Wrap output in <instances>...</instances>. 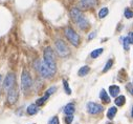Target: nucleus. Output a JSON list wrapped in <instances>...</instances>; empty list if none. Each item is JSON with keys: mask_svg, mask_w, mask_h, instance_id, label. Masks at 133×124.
<instances>
[{"mask_svg": "<svg viewBox=\"0 0 133 124\" xmlns=\"http://www.w3.org/2000/svg\"><path fill=\"white\" fill-rule=\"evenodd\" d=\"M75 110H76V107H75V104L74 103H68L67 105L64 107V113L67 115V116L68 115H74Z\"/></svg>", "mask_w": 133, "mask_h": 124, "instance_id": "obj_11", "label": "nucleus"}, {"mask_svg": "<svg viewBox=\"0 0 133 124\" xmlns=\"http://www.w3.org/2000/svg\"><path fill=\"white\" fill-rule=\"evenodd\" d=\"M70 16H71V19L78 24V26H79L81 29H86V28L89 26L88 20L85 18V16L83 15V13H82L79 9L74 8V9L70 11Z\"/></svg>", "mask_w": 133, "mask_h": 124, "instance_id": "obj_1", "label": "nucleus"}, {"mask_svg": "<svg viewBox=\"0 0 133 124\" xmlns=\"http://www.w3.org/2000/svg\"><path fill=\"white\" fill-rule=\"evenodd\" d=\"M119 87L117 85H111L109 86V92H110V96L112 97H117L118 92H119Z\"/></svg>", "mask_w": 133, "mask_h": 124, "instance_id": "obj_13", "label": "nucleus"}, {"mask_svg": "<svg viewBox=\"0 0 133 124\" xmlns=\"http://www.w3.org/2000/svg\"><path fill=\"white\" fill-rule=\"evenodd\" d=\"M32 84V80H31V77L28 73V71L24 70L21 74V87L23 89H27L31 86Z\"/></svg>", "mask_w": 133, "mask_h": 124, "instance_id": "obj_4", "label": "nucleus"}, {"mask_svg": "<svg viewBox=\"0 0 133 124\" xmlns=\"http://www.w3.org/2000/svg\"><path fill=\"white\" fill-rule=\"evenodd\" d=\"M103 48H97V49H94L93 52H91V54H90V56H91V58H93V59H95V58H97L99 55H101L102 53H103Z\"/></svg>", "mask_w": 133, "mask_h": 124, "instance_id": "obj_20", "label": "nucleus"}, {"mask_svg": "<svg viewBox=\"0 0 133 124\" xmlns=\"http://www.w3.org/2000/svg\"><path fill=\"white\" fill-rule=\"evenodd\" d=\"M0 81H1V76H0Z\"/></svg>", "mask_w": 133, "mask_h": 124, "instance_id": "obj_32", "label": "nucleus"}, {"mask_svg": "<svg viewBox=\"0 0 133 124\" xmlns=\"http://www.w3.org/2000/svg\"><path fill=\"white\" fill-rule=\"evenodd\" d=\"M123 40H124V48L125 49H128L129 48V44H130V41H129L128 37H125Z\"/></svg>", "mask_w": 133, "mask_h": 124, "instance_id": "obj_25", "label": "nucleus"}, {"mask_svg": "<svg viewBox=\"0 0 133 124\" xmlns=\"http://www.w3.org/2000/svg\"><path fill=\"white\" fill-rule=\"evenodd\" d=\"M48 124H60V123H59V119H58V117H54V118L48 122Z\"/></svg>", "mask_w": 133, "mask_h": 124, "instance_id": "obj_27", "label": "nucleus"}, {"mask_svg": "<svg viewBox=\"0 0 133 124\" xmlns=\"http://www.w3.org/2000/svg\"><path fill=\"white\" fill-rule=\"evenodd\" d=\"M15 81H16V77L15 74H9L5 79H4V83H3V87L6 90H10L11 88H13L15 86Z\"/></svg>", "mask_w": 133, "mask_h": 124, "instance_id": "obj_7", "label": "nucleus"}, {"mask_svg": "<svg viewBox=\"0 0 133 124\" xmlns=\"http://www.w3.org/2000/svg\"><path fill=\"white\" fill-rule=\"evenodd\" d=\"M132 84H133V82H132Z\"/></svg>", "mask_w": 133, "mask_h": 124, "instance_id": "obj_33", "label": "nucleus"}, {"mask_svg": "<svg viewBox=\"0 0 133 124\" xmlns=\"http://www.w3.org/2000/svg\"><path fill=\"white\" fill-rule=\"evenodd\" d=\"M124 15H125V17H126L127 19H131V18L133 17V12H132L130 9H126Z\"/></svg>", "mask_w": 133, "mask_h": 124, "instance_id": "obj_23", "label": "nucleus"}, {"mask_svg": "<svg viewBox=\"0 0 133 124\" xmlns=\"http://www.w3.org/2000/svg\"><path fill=\"white\" fill-rule=\"evenodd\" d=\"M108 13H109L108 8H103V9L99 10V12H98V17L101 19H103V18H105L108 15Z\"/></svg>", "mask_w": 133, "mask_h": 124, "instance_id": "obj_18", "label": "nucleus"}, {"mask_svg": "<svg viewBox=\"0 0 133 124\" xmlns=\"http://www.w3.org/2000/svg\"><path fill=\"white\" fill-rule=\"evenodd\" d=\"M128 39L130 41V44H133V32H130L128 34Z\"/></svg>", "mask_w": 133, "mask_h": 124, "instance_id": "obj_28", "label": "nucleus"}, {"mask_svg": "<svg viewBox=\"0 0 133 124\" xmlns=\"http://www.w3.org/2000/svg\"><path fill=\"white\" fill-rule=\"evenodd\" d=\"M89 72H90V67L87 66V65H85V66H82V67L79 70L78 75H79L80 77H84V76H86Z\"/></svg>", "mask_w": 133, "mask_h": 124, "instance_id": "obj_16", "label": "nucleus"}, {"mask_svg": "<svg viewBox=\"0 0 133 124\" xmlns=\"http://www.w3.org/2000/svg\"><path fill=\"white\" fill-rule=\"evenodd\" d=\"M49 98V95H47V94H45V96L44 97H42V98H40V99H38L37 101H36V104L38 105V106H42L46 101H47V99Z\"/></svg>", "mask_w": 133, "mask_h": 124, "instance_id": "obj_19", "label": "nucleus"}, {"mask_svg": "<svg viewBox=\"0 0 133 124\" xmlns=\"http://www.w3.org/2000/svg\"><path fill=\"white\" fill-rule=\"evenodd\" d=\"M131 117L133 118V106H132V113H131Z\"/></svg>", "mask_w": 133, "mask_h": 124, "instance_id": "obj_31", "label": "nucleus"}, {"mask_svg": "<svg viewBox=\"0 0 133 124\" xmlns=\"http://www.w3.org/2000/svg\"><path fill=\"white\" fill-rule=\"evenodd\" d=\"M127 88H128V90L130 91V94L133 96V84H128V85H127Z\"/></svg>", "mask_w": 133, "mask_h": 124, "instance_id": "obj_29", "label": "nucleus"}, {"mask_svg": "<svg viewBox=\"0 0 133 124\" xmlns=\"http://www.w3.org/2000/svg\"><path fill=\"white\" fill-rule=\"evenodd\" d=\"M18 90L15 88V86L13 88H11L9 90V95H8V101L10 104H15L18 100Z\"/></svg>", "mask_w": 133, "mask_h": 124, "instance_id": "obj_8", "label": "nucleus"}, {"mask_svg": "<svg viewBox=\"0 0 133 124\" xmlns=\"http://www.w3.org/2000/svg\"><path fill=\"white\" fill-rule=\"evenodd\" d=\"M72 120H74L72 115H68V116L65 117V123H66V124H70V123L72 122Z\"/></svg>", "mask_w": 133, "mask_h": 124, "instance_id": "obj_24", "label": "nucleus"}, {"mask_svg": "<svg viewBox=\"0 0 133 124\" xmlns=\"http://www.w3.org/2000/svg\"><path fill=\"white\" fill-rule=\"evenodd\" d=\"M114 102H115V104L117 106H123L125 104V102H126V98H125V96H118V97L115 98Z\"/></svg>", "mask_w": 133, "mask_h": 124, "instance_id": "obj_17", "label": "nucleus"}, {"mask_svg": "<svg viewBox=\"0 0 133 124\" xmlns=\"http://www.w3.org/2000/svg\"><path fill=\"white\" fill-rule=\"evenodd\" d=\"M56 49H57L58 54L61 57H66L69 54V49H68L67 45H66L64 43V41H62V40H57L56 41Z\"/></svg>", "mask_w": 133, "mask_h": 124, "instance_id": "obj_5", "label": "nucleus"}, {"mask_svg": "<svg viewBox=\"0 0 133 124\" xmlns=\"http://www.w3.org/2000/svg\"><path fill=\"white\" fill-rule=\"evenodd\" d=\"M116 113H117V108L115 107V106H112V107H110L109 109H108V111H107V118L108 119H113L114 117H115V115H116Z\"/></svg>", "mask_w": 133, "mask_h": 124, "instance_id": "obj_15", "label": "nucleus"}, {"mask_svg": "<svg viewBox=\"0 0 133 124\" xmlns=\"http://www.w3.org/2000/svg\"><path fill=\"white\" fill-rule=\"evenodd\" d=\"M97 4V0H81V5L84 9H91Z\"/></svg>", "mask_w": 133, "mask_h": 124, "instance_id": "obj_10", "label": "nucleus"}, {"mask_svg": "<svg viewBox=\"0 0 133 124\" xmlns=\"http://www.w3.org/2000/svg\"><path fill=\"white\" fill-rule=\"evenodd\" d=\"M87 111L91 115H97V114H101L104 110V107L102 105H99L97 103L94 102H89L87 103Z\"/></svg>", "mask_w": 133, "mask_h": 124, "instance_id": "obj_6", "label": "nucleus"}, {"mask_svg": "<svg viewBox=\"0 0 133 124\" xmlns=\"http://www.w3.org/2000/svg\"><path fill=\"white\" fill-rule=\"evenodd\" d=\"M38 113V105L37 104H30L27 107V114L32 116V115H36Z\"/></svg>", "mask_w": 133, "mask_h": 124, "instance_id": "obj_14", "label": "nucleus"}, {"mask_svg": "<svg viewBox=\"0 0 133 124\" xmlns=\"http://www.w3.org/2000/svg\"><path fill=\"white\" fill-rule=\"evenodd\" d=\"M64 34H65L66 38L68 39V41H69L72 45L78 46V45L80 44V37H79V35L76 33V30H75L74 28H71V27H66V28L64 29Z\"/></svg>", "mask_w": 133, "mask_h": 124, "instance_id": "obj_3", "label": "nucleus"}, {"mask_svg": "<svg viewBox=\"0 0 133 124\" xmlns=\"http://www.w3.org/2000/svg\"><path fill=\"white\" fill-rule=\"evenodd\" d=\"M99 99H101L104 103H109L110 102V97L108 96V94L106 92L105 89H102L101 92H99Z\"/></svg>", "mask_w": 133, "mask_h": 124, "instance_id": "obj_12", "label": "nucleus"}, {"mask_svg": "<svg viewBox=\"0 0 133 124\" xmlns=\"http://www.w3.org/2000/svg\"><path fill=\"white\" fill-rule=\"evenodd\" d=\"M112 64H113V60H108L107 61V63L105 64V67H104V70H103V73H106V72H108L110 69H111V66H112Z\"/></svg>", "mask_w": 133, "mask_h": 124, "instance_id": "obj_21", "label": "nucleus"}, {"mask_svg": "<svg viewBox=\"0 0 133 124\" xmlns=\"http://www.w3.org/2000/svg\"><path fill=\"white\" fill-rule=\"evenodd\" d=\"M63 86H64V88H65V91H66V94H67V95H70V94H71V89L69 88L68 82L66 81V80H63Z\"/></svg>", "mask_w": 133, "mask_h": 124, "instance_id": "obj_22", "label": "nucleus"}, {"mask_svg": "<svg viewBox=\"0 0 133 124\" xmlns=\"http://www.w3.org/2000/svg\"><path fill=\"white\" fill-rule=\"evenodd\" d=\"M40 73H41V75H42V77H44V78H49V77H51L54 74H52V72L48 69V66L45 64V62L43 61L42 63H41V67H40V71H39Z\"/></svg>", "mask_w": 133, "mask_h": 124, "instance_id": "obj_9", "label": "nucleus"}, {"mask_svg": "<svg viewBox=\"0 0 133 124\" xmlns=\"http://www.w3.org/2000/svg\"><path fill=\"white\" fill-rule=\"evenodd\" d=\"M44 62L48 66V69L52 72V74L56 73L57 71V65H56V59H55V54L51 47H46L44 51Z\"/></svg>", "mask_w": 133, "mask_h": 124, "instance_id": "obj_2", "label": "nucleus"}, {"mask_svg": "<svg viewBox=\"0 0 133 124\" xmlns=\"http://www.w3.org/2000/svg\"><path fill=\"white\" fill-rule=\"evenodd\" d=\"M56 90H57V87H56V86H52V87H50V88H48V89L46 90V94L50 96L51 94H54V92H55Z\"/></svg>", "mask_w": 133, "mask_h": 124, "instance_id": "obj_26", "label": "nucleus"}, {"mask_svg": "<svg viewBox=\"0 0 133 124\" xmlns=\"http://www.w3.org/2000/svg\"><path fill=\"white\" fill-rule=\"evenodd\" d=\"M95 35H96V33H95V32H92V33H91V34H90V35L88 36V39H89V40L93 39V38L95 37Z\"/></svg>", "mask_w": 133, "mask_h": 124, "instance_id": "obj_30", "label": "nucleus"}]
</instances>
